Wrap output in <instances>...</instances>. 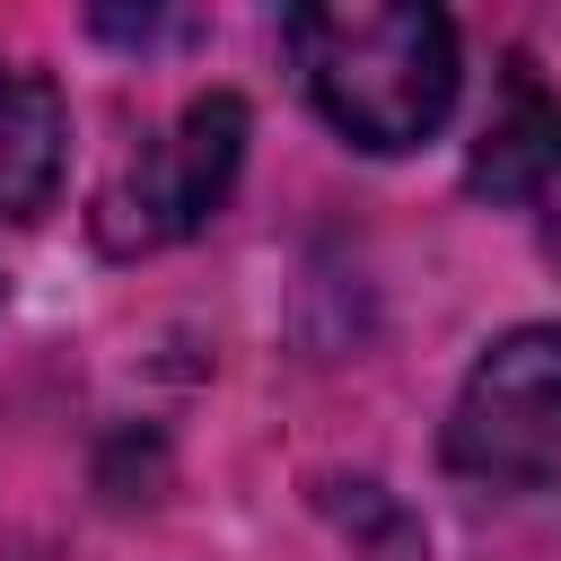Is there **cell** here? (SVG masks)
<instances>
[{
    "instance_id": "6da1fadb",
    "label": "cell",
    "mask_w": 561,
    "mask_h": 561,
    "mask_svg": "<svg viewBox=\"0 0 561 561\" xmlns=\"http://www.w3.org/2000/svg\"><path fill=\"white\" fill-rule=\"evenodd\" d=\"M280 44H289L316 114L368 158L421 149L456 114L465 61H456L447 9H430V0H316V9L280 18Z\"/></svg>"
},
{
    "instance_id": "7a4b0ae2",
    "label": "cell",
    "mask_w": 561,
    "mask_h": 561,
    "mask_svg": "<svg viewBox=\"0 0 561 561\" xmlns=\"http://www.w3.org/2000/svg\"><path fill=\"white\" fill-rule=\"evenodd\" d=\"M447 473L561 500V324H508L447 403Z\"/></svg>"
},
{
    "instance_id": "3957f363",
    "label": "cell",
    "mask_w": 561,
    "mask_h": 561,
    "mask_svg": "<svg viewBox=\"0 0 561 561\" xmlns=\"http://www.w3.org/2000/svg\"><path fill=\"white\" fill-rule=\"evenodd\" d=\"M245 131H254L245 123V96H228V88L193 96L96 193V245L105 254H158V245L210 228L219 202H228V184H237V167H245Z\"/></svg>"
},
{
    "instance_id": "277c9868",
    "label": "cell",
    "mask_w": 561,
    "mask_h": 561,
    "mask_svg": "<svg viewBox=\"0 0 561 561\" xmlns=\"http://www.w3.org/2000/svg\"><path fill=\"white\" fill-rule=\"evenodd\" d=\"M465 184L482 202H500V210H526L543 237H561V96L526 61L500 79V105H491V123L473 140Z\"/></svg>"
},
{
    "instance_id": "5b68a950",
    "label": "cell",
    "mask_w": 561,
    "mask_h": 561,
    "mask_svg": "<svg viewBox=\"0 0 561 561\" xmlns=\"http://www.w3.org/2000/svg\"><path fill=\"white\" fill-rule=\"evenodd\" d=\"M70 167V105L35 61L0 53V219H35Z\"/></svg>"
}]
</instances>
